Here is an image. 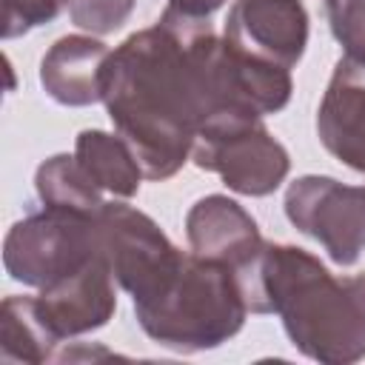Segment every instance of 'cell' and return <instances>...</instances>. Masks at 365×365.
Listing matches in <instances>:
<instances>
[{
    "label": "cell",
    "mask_w": 365,
    "mask_h": 365,
    "mask_svg": "<svg viewBox=\"0 0 365 365\" xmlns=\"http://www.w3.org/2000/svg\"><path fill=\"white\" fill-rule=\"evenodd\" d=\"M31 305L57 345L66 336H80L103 328L117 308L114 274L103 248L80 271L40 288V294L31 297Z\"/></svg>",
    "instance_id": "obj_8"
},
{
    "label": "cell",
    "mask_w": 365,
    "mask_h": 365,
    "mask_svg": "<svg viewBox=\"0 0 365 365\" xmlns=\"http://www.w3.org/2000/svg\"><path fill=\"white\" fill-rule=\"evenodd\" d=\"M71 0H3V37H20L43 23H51Z\"/></svg>",
    "instance_id": "obj_18"
},
{
    "label": "cell",
    "mask_w": 365,
    "mask_h": 365,
    "mask_svg": "<svg viewBox=\"0 0 365 365\" xmlns=\"http://www.w3.org/2000/svg\"><path fill=\"white\" fill-rule=\"evenodd\" d=\"M285 217L336 265H354L365 251V185L305 174L285 191Z\"/></svg>",
    "instance_id": "obj_7"
},
{
    "label": "cell",
    "mask_w": 365,
    "mask_h": 365,
    "mask_svg": "<svg viewBox=\"0 0 365 365\" xmlns=\"http://www.w3.org/2000/svg\"><path fill=\"white\" fill-rule=\"evenodd\" d=\"M94 254H100L97 220L46 205L14 222L3 242L6 274L31 288L80 271Z\"/></svg>",
    "instance_id": "obj_5"
},
{
    "label": "cell",
    "mask_w": 365,
    "mask_h": 365,
    "mask_svg": "<svg viewBox=\"0 0 365 365\" xmlns=\"http://www.w3.org/2000/svg\"><path fill=\"white\" fill-rule=\"evenodd\" d=\"M237 277L248 311L277 314L308 359L345 365L365 356V274L336 279L305 248L262 242Z\"/></svg>",
    "instance_id": "obj_2"
},
{
    "label": "cell",
    "mask_w": 365,
    "mask_h": 365,
    "mask_svg": "<svg viewBox=\"0 0 365 365\" xmlns=\"http://www.w3.org/2000/svg\"><path fill=\"white\" fill-rule=\"evenodd\" d=\"M134 314L148 339L180 354H194L228 342L242 328L248 305L231 265L191 251L168 288L134 305Z\"/></svg>",
    "instance_id": "obj_3"
},
{
    "label": "cell",
    "mask_w": 365,
    "mask_h": 365,
    "mask_svg": "<svg viewBox=\"0 0 365 365\" xmlns=\"http://www.w3.org/2000/svg\"><path fill=\"white\" fill-rule=\"evenodd\" d=\"M74 157L103 194H111L120 200L134 197L140 191V180L145 177L134 151L117 131L114 134L100 128L80 131L74 143Z\"/></svg>",
    "instance_id": "obj_13"
},
{
    "label": "cell",
    "mask_w": 365,
    "mask_h": 365,
    "mask_svg": "<svg viewBox=\"0 0 365 365\" xmlns=\"http://www.w3.org/2000/svg\"><path fill=\"white\" fill-rule=\"evenodd\" d=\"M225 40L242 54L294 68L308 46V11L299 0H237Z\"/></svg>",
    "instance_id": "obj_9"
},
{
    "label": "cell",
    "mask_w": 365,
    "mask_h": 365,
    "mask_svg": "<svg viewBox=\"0 0 365 365\" xmlns=\"http://www.w3.org/2000/svg\"><path fill=\"white\" fill-rule=\"evenodd\" d=\"M34 188L46 208H57L91 220H97V214L106 205L103 191L88 180V174L71 154L48 157L34 174Z\"/></svg>",
    "instance_id": "obj_14"
},
{
    "label": "cell",
    "mask_w": 365,
    "mask_h": 365,
    "mask_svg": "<svg viewBox=\"0 0 365 365\" xmlns=\"http://www.w3.org/2000/svg\"><path fill=\"white\" fill-rule=\"evenodd\" d=\"M108 46L86 37H60L40 60V83L60 106H91L103 100V74L108 63Z\"/></svg>",
    "instance_id": "obj_12"
},
{
    "label": "cell",
    "mask_w": 365,
    "mask_h": 365,
    "mask_svg": "<svg viewBox=\"0 0 365 365\" xmlns=\"http://www.w3.org/2000/svg\"><path fill=\"white\" fill-rule=\"evenodd\" d=\"M325 11L345 57L365 66V0H325Z\"/></svg>",
    "instance_id": "obj_16"
},
{
    "label": "cell",
    "mask_w": 365,
    "mask_h": 365,
    "mask_svg": "<svg viewBox=\"0 0 365 365\" xmlns=\"http://www.w3.org/2000/svg\"><path fill=\"white\" fill-rule=\"evenodd\" d=\"M211 17L165 6L151 29L125 37L106 63L103 103L148 180L174 177L200 128L225 111Z\"/></svg>",
    "instance_id": "obj_1"
},
{
    "label": "cell",
    "mask_w": 365,
    "mask_h": 365,
    "mask_svg": "<svg viewBox=\"0 0 365 365\" xmlns=\"http://www.w3.org/2000/svg\"><path fill=\"white\" fill-rule=\"evenodd\" d=\"M185 234L194 254L242 271L262 248L254 217L225 194L197 200L185 217Z\"/></svg>",
    "instance_id": "obj_11"
},
{
    "label": "cell",
    "mask_w": 365,
    "mask_h": 365,
    "mask_svg": "<svg viewBox=\"0 0 365 365\" xmlns=\"http://www.w3.org/2000/svg\"><path fill=\"white\" fill-rule=\"evenodd\" d=\"M225 0H168L171 9H180L185 14H200V17H211Z\"/></svg>",
    "instance_id": "obj_19"
},
{
    "label": "cell",
    "mask_w": 365,
    "mask_h": 365,
    "mask_svg": "<svg viewBox=\"0 0 365 365\" xmlns=\"http://www.w3.org/2000/svg\"><path fill=\"white\" fill-rule=\"evenodd\" d=\"M97 237L114 282L134 299V305L165 291L185 262V254L160 231V225L125 202L103 205L97 214Z\"/></svg>",
    "instance_id": "obj_6"
},
{
    "label": "cell",
    "mask_w": 365,
    "mask_h": 365,
    "mask_svg": "<svg viewBox=\"0 0 365 365\" xmlns=\"http://www.w3.org/2000/svg\"><path fill=\"white\" fill-rule=\"evenodd\" d=\"M134 11V0H71L68 14L71 23L91 34L117 31Z\"/></svg>",
    "instance_id": "obj_17"
},
{
    "label": "cell",
    "mask_w": 365,
    "mask_h": 365,
    "mask_svg": "<svg viewBox=\"0 0 365 365\" xmlns=\"http://www.w3.org/2000/svg\"><path fill=\"white\" fill-rule=\"evenodd\" d=\"M54 339L34 314L31 297H6L0 319L3 362H46L54 359Z\"/></svg>",
    "instance_id": "obj_15"
},
{
    "label": "cell",
    "mask_w": 365,
    "mask_h": 365,
    "mask_svg": "<svg viewBox=\"0 0 365 365\" xmlns=\"http://www.w3.org/2000/svg\"><path fill=\"white\" fill-rule=\"evenodd\" d=\"M317 134L331 157L365 174V66L342 57L317 108Z\"/></svg>",
    "instance_id": "obj_10"
},
{
    "label": "cell",
    "mask_w": 365,
    "mask_h": 365,
    "mask_svg": "<svg viewBox=\"0 0 365 365\" xmlns=\"http://www.w3.org/2000/svg\"><path fill=\"white\" fill-rule=\"evenodd\" d=\"M191 160L222 177V182L245 197H265L282 185L291 160L279 140L259 117L220 114L208 120L191 148Z\"/></svg>",
    "instance_id": "obj_4"
}]
</instances>
